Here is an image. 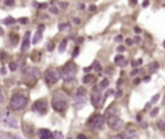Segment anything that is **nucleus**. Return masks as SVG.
<instances>
[{"instance_id":"obj_1","label":"nucleus","mask_w":165,"mask_h":139,"mask_svg":"<svg viewBox=\"0 0 165 139\" xmlns=\"http://www.w3.org/2000/svg\"><path fill=\"white\" fill-rule=\"evenodd\" d=\"M52 106L55 111L58 112H63L67 108V101L65 97H62V93H55L53 99H52Z\"/></svg>"},{"instance_id":"obj_2","label":"nucleus","mask_w":165,"mask_h":139,"mask_svg":"<svg viewBox=\"0 0 165 139\" xmlns=\"http://www.w3.org/2000/svg\"><path fill=\"white\" fill-rule=\"evenodd\" d=\"M27 104V98L23 94H14L10 99V107L14 111H21Z\"/></svg>"},{"instance_id":"obj_3","label":"nucleus","mask_w":165,"mask_h":139,"mask_svg":"<svg viewBox=\"0 0 165 139\" xmlns=\"http://www.w3.org/2000/svg\"><path fill=\"white\" fill-rule=\"evenodd\" d=\"M23 77H24V80H26L27 83L34 84L35 81L40 77V71L37 68H35V67H30V68H27L23 72Z\"/></svg>"},{"instance_id":"obj_4","label":"nucleus","mask_w":165,"mask_h":139,"mask_svg":"<svg viewBox=\"0 0 165 139\" xmlns=\"http://www.w3.org/2000/svg\"><path fill=\"white\" fill-rule=\"evenodd\" d=\"M103 124H104V117L102 115H94L92 119L89 120V127L93 130L102 129Z\"/></svg>"},{"instance_id":"obj_5","label":"nucleus","mask_w":165,"mask_h":139,"mask_svg":"<svg viewBox=\"0 0 165 139\" xmlns=\"http://www.w3.org/2000/svg\"><path fill=\"white\" fill-rule=\"evenodd\" d=\"M75 73H76V65H75V63L68 62L67 65L63 66V68H62V76L65 77L66 80L71 79V77H72Z\"/></svg>"},{"instance_id":"obj_6","label":"nucleus","mask_w":165,"mask_h":139,"mask_svg":"<svg viewBox=\"0 0 165 139\" xmlns=\"http://www.w3.org/2000/svg\"><path fill=\"white\" fill-rule=\"evenodd\" d=\"M59 76H61V73H59L57 70H54V68H49L47 72H45V80H47L48 84L57 83V81L59 80Z\"/></svg>"},{"instance_id":"obj_7","label":"nucleus","mask_w":165,"mask_h":139,"mask_svg":"<svg viewBox=\"0 0 165 139\" xmlns=\"http://www.w3.org/2000/svg\"><path fill=\"white\" fill-rule=\"evenodd\" d=\"M122 125H124V122H122V120L120 117L117 116H111L110 119H108V126L111 127L112 130H120Z\"/></svg>"},{"instance_id":"obj_8","label":"nucleus","mask_w":165,"mask_h":139,"mask_svg":"<svg viewBox=\"0 0 165 139\" xmlns=\"http://www.w3.org/2000/svg\"><path fill=\"white\" fill-rule=\"evenodd\" d=\"M101 103H102V94H101L99 89L94 88L92 90V104L98 108L101 106Z\"/></svg>"},{"instance_id":"obj_9","label":"nucleus","mask_w":165,"mask_h":139,"mask_svg":"<svg viewBox=\"0 0 165 139\" xmlns=\"http://www.w3.org/2000/svg\"><path fill=\"white\" fill-rule=\"evenodd\" d=\"M32 109L34 111H36V112H39V113H41V115H44V113L47 112V109H48V103L45 101H37V102L34 103Z\"/></svg>"},{"instance_id":"obj_10","label":"nucleus","mask_w":165,"mask_h":139,"mask_svg":"<svg viewBox=\"0 0 165 139\" xmlns=\"http://www.w3.org/2000/svg\"><path fill=\"white\" fill-rule=\"evenodd\" d=\"M3 122H4L6 126H10V127H17V126H18V124H17V120L14 119V117H12L10 115H6L4 117V120H3Z\"/></svg>"},{"instance_id":"obj_11","label":"nucleus","mask_w":165,"mask_h":139,"mask_svg":"<svg viewBox=\"0 0 165 139\" xmlns=\"http://www.w3.org/2000/svg\"><path fill=\"white\" fill-rule=\"evenodd\" d=\"M29 45H30V32H26L23 36V42H22V46H21V52H26L29 49Z\"/></svg>"},{"instance_id":"obj_12","label":"nucleus","mask_w":165,"mask_h":139,"mask_svg":"<svg viewBox=\"0 0 165 139\" xmlns=\"http://www.w3.org/2000/svg\"><path fill=\"white\" fill-rule=\"evenodd\" d=\"M37 135H39L40 139H50L52 138V133L48 129H39Z\"/></svg>"},{"instance_id":"obj_13","label":"nucleus","mask_w":165,"mask_h":139,"mask_svg":"<svg viewBox=\"0 0 165 139\" xmlns=\"http://www.w3.org/2000/svg\"><path fill=\"white\" fill-rule=\"evenodd\" d=\"M43 30H44V24H40V26H39V30H37V32L35 34V36H34V40H32L34 44H36V42L40 41L41 36H43Z\"/></svg>"},{"instance_id":"obj_14","label":"nucleus","mask_w":165,"mask_h":139,"mask_svg":"<svg viewBox=\"0 0 165 139\" xmlns=\"http://www.w3.org/2000/svg\"><path fill=\"white\" fill-rule=\"evenodd\" d=\"M115 63H116L117 66H120V67H125L126 65H128V62H126V59H125L122 55H117L116 58H115Z\"/></svg>"},{"instance_id":"obj_15","label":"nucleus","mask_w":165,"mask_h":139,"mask_svg":"<svg viewBox=\"0 0 165 139\" xmlns=\"http://www.w3.org/2000/svg\"><path fill=\"white\" fill-rule=\"evenodd\" d=\"M23 130H24V133L27 134V137H29V138H32V135H34L32 126H30L27 122H24V124H23Z\"/></svg>"},{"instance_id":"obj_16","label":"nucleus","mask_w":165,"mask_h":139,"mask_svg":"<svg viewBox=\"0 0 165 139\" xmlns=\"http://www.w3.org/2000/svg\"><path fill=\"white\" fill-rule=\"evenodd\" d=\"M63 138V134L61 131H54V133H52V139H62Z\"/></svg>"},{"instance_id":"obj_17","label":"nucleus","mask_w":165,"mask_h":139,"mask_svg":"<svg viewBox=\"0 0 165 139\" xmlns=\"http://www.w3.org/2000/svg\"><path fill=\"white\" fill-rule=\"evenodd\" d=\"M157 126H159V129L161 131H165V117H164V119H161L159 122H157Z\"/></svg>"},{"instance_id":"obj_18","label":"nucleus","mask_w":165,"mask_h":139,"mask_svg":"<svg viewBox=\"0 0 165 139\" xmlns=\"http://www.w3.org/2000/svg\"><path fill=\"white\" fill-rule=\"evenodd\" d=\"M93 80H94V76H93V75H86V76L83 79V81H84V83H85V84H89V83H92Z\"/></svg>"},{"instance_id":"obj_19","label":"nucleus","mask_w":165,"mask_h":139,"mask_svg":"<svg viewBox=\"0 0 165 139\" xmlns=\"http://www.w3.org/2000/svg\"><path fill=\"white\" fill-rule=\"evenodd\" d=\"M108 84H110V81H108L107 79H103L102 81H101V84H99V88H101V89L107 88V86H108Z\"/></svg>"},{"instance_id":"obj_20","label":"nucleus","mask_w":165,"mask_h":139,"mask_svg":"<svg viewBox=\"0 0 165 139\" xmlns=\"http://www.w3.org/2000/svg\"><path fill=\"white\" fill-rule=\"evenodd\" d=\"M66 45H67V40H63L61 44H59V52H65V49H66Z\"/></svg>"},{"instance_id":"obj_21","label":"nucleus","mask_w":165,"mask_h":139,"mask_svg":"<svg viewBox=\"0 0 165 139\" xmlns=\"http://www.w3.org/2000/svg\"><path fill=\"white\" fill-rule=\"evenodd\" d=\"M111 139H128V137H126V134H119V135H114Z\"/></svg>"},{"instance_id":"obj_22","label":"nucleus","mask_w":165,"mask_h":139,"mask_svg":"<svg viewBox=\"0 0 165 139\" xmlns=\"http://www.w3.org/2000/svg\"><path fill=\"white\" fill-rule=\"evenodd\" d=\"M14 22H16V19L12 18V17H8V18L4 19V23L5 24H12V23H14Z\"/></svg>"},{"instance_id":"obj_23","label":"nucleus","mask_w":165,"mask_h":139,"mask_svg":"<svg viewBox=\"0 0 165 139\" xmlns=\"http://www.w3.org/2000/svg\"><path fill=\"white\" fill-rule=\"evenodd\" d=\"M142 65V59H137V60H133L132 62V66L133 67H138V66H141Z\"/></svg>"},{"instance_id":"obj_24","label":"nucleus","mask_w":165,"mask_h":139,"mask_svg":"<svg viewBox=\"0 0 165 139\" xmlns=\"http://www.w3.org/2000/svg\"><path fill=\"white\" fill-rule=\"evenodd\" d=\"M85 89L84 88H79L78 89V97H81V95H85Z\"/></svg>"},{"instance_id":"obj_25","label":"nucleus","mask_w":165,"mask_h":139,"mask_svg":"<svg viewBox=\"0 0 165 139\" xmlns=\"http://www.w3.org/2000/svg\"><path fill=\"white\" fill-rule=\"evenodd\" d=\"M92 66H94V68H96L97 72H101V66H99V63H98V60H96L94 65H92Z\"/></svg>"},{"instance_id":"obj_26","label":"nucleus","mask_w":165,"mask_h":139,"mask_svg":"<svg viewBox=\"0 0 165 139\" xmlns=\"http://www.w3.org/2000/svg\"><path fill=\"white\" fill-rule=\"evenodd\" d=\"M58 28L62 31L63 28H70V24H68V23H61V24L58 26Z\"/></svg>"},{"instance_id":"obj_27","label":"nucleus","mask_w":165,"mask_h":139,"mask_svg":"<svg viewBox=\"0 0 165 139\" xmlns=\"http://www.w3.org/2000/svg\"><path fill=\"white\" fill-rule=\"evenodd\" d=\"M10 37H12V40H13V44H17V41H18V36L14 34H12L10 35Z\"/></svg>"},{"instance_id":"obj_28","label":"nucleus","mask_w":165,"mask_h":139,"mask_svg":"<svg viewBox=\"0 0 165 139\" xmlns=\"http://www.w3.org/2000/svg\"><path fill=\"white\" fill-rule=\"evenodd\" d=\"M39 57H40V53H34V54H32V59L37 60V59H39Z\"/></svg>"},{"instance_id":"obj_29","label":"nucleus","mask_w":165,"mask_h":139,"mask_svg":"<svg viewBox=\"0 0 165 139\" xmlns=\"http://www.w3.org/2000/svg\"><path fill=\"white\" fill-rule=\"evenodd\" d=\"M3 102H4V95H3L1 90H0V104H3Z\"/></svg>"},{"instance_id":"obj_30","label":"nucleus","mask_w":165,"mask_h":139,"mask_svg":"<svg viewBox=\"0 0 165 139\" xmlns=\"http://www.w3.org/2000/svg\"><path fill=\"white\" fill-rule=\"evenodd\" d=\"M126 45H129V46H130V45H133V40H132V39H126Z\"/></svg>"},{"instance_id":"obj_31","label":"nucleus","mask_w":165,"mask_h":139,"mask_svg":"<svg viewBox=\"0 0 165 139\" xmlns=\"http://www.w3.org/2000/svg\"><path fill=\"white\" fill-rule=\"evenodd\" d=\"M9 67H10V70H16L17 68V65H16V63H10Z\"/></svg>"},{"instance_id":"obj_32","label":"nucleus","mask_w":165,"mask_h":139,"mask_svg":"<svg viewBox=\"0 0 165 139\" xmlns=\"http://www.w3.org/2000/svg\"><path fill=\"white\" fill-rule=\"evenodd\" d=\"M138 72H139V71L137 70V68H134V70H133L132 72H130V75H132V76H134V75H137V73H138Z\"/></svg>"},{"instance_id":"obj_33","label":"nucleus","mask_w":165,"mask_h":139,"mask_svg":"<svg viewBox=\"0 0 165 139\" xmlns=\"http://www.w3.org/2000/svg\"><path fill=\"white\" fill-rule=\"evenodd\" d=\"M50 12L54 13V14H57V13H58V9H57V8H50Z\"/></svg>"},{"instance_id":"obj_34","label":"nucleus","mask_w":165,"mask_h":139,"mask_svg":"<svg viewBox=\"0 0 165 139\" xmlns=\"http://www.w3.org/2000/svg\"><path fill=\"white\" fill-rule=\"evenodd\" d=\"M157 111H159V109H157V108H155V109H152V112H151V116H155L156 113H157Z\"/></svg>"},{"instance_id":"obj_35","label":"nucleus","mask_w":165,"mask_h":139,"mask_svg":"<svg viewBox=\"0 0 165 139\" xmlns=\"http://www.w3.org/2000/svg\"><path fill=\"white\" fill-rule=\"evenodd\" d=\"M19 22H21V23H27L29 21H27V18H21V19H19Z\"/></svg>"},{"instance_id":"obj_36","label":"nucleus","mask_w":165,"mask_h":139,"mask_svg":"<svg viewBox=\"0 0 165 139\" xmlns=\"http://www.w3.org/2000/svg\"><path fill=\"white\" fill-rule=\"evenodd\" d=\"M53 46H54V44H53V42H50V44L48 45V49H49V50H52V49H53Z\"/></svg>"},{"instance_id":"obj_37","label":"nucleus","mask_w":165,"mask_h":139,"mask_svg":"<svg viewBox=\"0 0 165 139\" xmlns=\"http://www.w3.org/2000/svg\"><path fill=\"white\" fill-rule=\"evenodd\" d=\"M78 54H79V48H76L75 49V53H73V57H76Z\"/></svg>"},{"instance_id":"obj_38","label":"nucleus","mask_w":165,"mask_h":139,"mask_svg":"<svg viewBox=\"0 0 165 139\" xmlns=\"http://www.w3.org/2000/svg\"><path fill=\"white\" fill-rule=\"evenodd\" d=\"M78 139H88V138L85 137V135H83V134H81V135H79V137H78Z\"/></svg>"},{"instance_id":"obj_39","label":"nucleus","mask_w":165,"mask_h":139,"mask_svg":"<svg viewBox=\"0 0 165 139\" xmlns=\"http://www.w3.org/2000/svg\"><path fill=\"white\" fill-rule=\"evenodd\" d=\"M117 52H124V46H119V48H117Z\"/></svg>"},{"instance_id":"obj_40","label":"nucleus","mask_w":165,"mask_h":139,"mask_svg":"<svg viewBox=\"0 0 165 139\" xmlns=\"http://www.w3.org/2000/svg\"><path fill=\"white\" fill-rule=\"evenodd\" d=\"M73 22H75L76 24H79V23H80V19H79V18H73Z\"/></svg>"},{"instance_id":"obj_41","label":"nucleus","mask_w":165,"mask_h":139,"mask_svg":"<svg viewBox=\"0 0 165 139\" xmlns=\"http://www.w3.org/2000/svg\"><path fill=\"white\" fill-rule=\"evenodd\" d=\"M134 30H135V32H137V34H139V32H141V28H139V27H135Z\"/></svg>"},{"instance_id":"obj_42","label":"nucleus","mask_w":165,"mask_h":139,"mask_svg":"<svg viewBox=\"0 0 165 139\" xmlns=\"http://www.w3.org/2000/svg\"><path fill=\"white\" fill-rule=\"evenodd\" d=\"M121 39H122V37L120 36V35H119V36H116V41H119V42H120V41H121Z\"/></svg>"},{"instance_id":"obj_43","label":"nucleus","mask_w":165,"mask_h":139,"mask_svg":"<svg viewBox=\"0 0 165 139\" xmlns=\"http://www.w3.org/2000/svg\"><path fill=\"white\" fill-rule=\"evenodd\" d=\"M5 4H6V5H13L14 3H13V1H5Z\"/></svg>"},{"instance_id":"obj_44","label":"nucleus","mask_w":165,"mask_h":139,"mask_svg":"<svg viewBox=\"0 0 165 139\" xmlns=\"http://www.w3.org/2000/svg\"><path fill=\"white\" fill-rule=\"evenodd\" d=\"M90 10H92V12H94V10H96V6H94V5H90V8H89Z\"/></svg>"},{"instance_id":"obj_45","label":"nucleus","mask_w":165,"mask_h":139,"mask_svg":"<svg viewBox=\"0 0 165 139\" xmlns=\"http://www.w3.org/2000/svg\"><path fill=\"white\" fill-rule=\"evenodd\" d=\"M139 81H141L139 79H135V80H134V84H135V85H137V84H139Z\"/></svg>"},{"instance_id":"obj_46","label":"nucleus","mask_w":165,"mask_h":139,"mask_svg":"<svg viewBox=\"0 0 165 139\" xmlns=\"http://www.w3.org/2000/svg\"><path fill=\"white\" fill-rule=\"evenodd\" d=\"M3 34H4V31H3V28L0 27V35H3Z\"/></svg>"},{"instance_id":"obj_47","label":"nucleus","mask_w":165,"mask_h":139,"mask_svg":"<svg viewBox=\"0 0 165 139\" xmlns=\"http://www.w3.org/2000/svg\"><path fill=\"white\" fill-rule=\"evenodd\" d=\"M70 139H71V138H70Z\"/></svg>"}]
</instances>
